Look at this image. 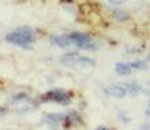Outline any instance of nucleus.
Listing matches in <instances>:
<instances>
[{
	"mask_svg": "<svg viewBox=\"0 0 150 130\" xmlns=\"http://www.w3.org/2000/svg\"><path fill=\"white\" fill-rule=\"evenodd\" d=\"M5 39H7V42L12 43V44L28 48V46L31 42H34V39H35V34H34V31L30 27L24 26V27H20L17 30L12 31V33L7 34Z\"/></svg>",
	"mask_w": 150,
	"mask_h": 130,
	"instance_id": "f257e3e1",
	"label": "nucleus"
},
{
	"mask_svg": "<svg viewBox=\"0 0 150 130\" xmlns=\"http://www.w3.org/2000/svg\"><path fill=\"white\" fill-rule=\"evenodd\" d=\"M41 102H55L63 104V105H67L71 103V95L62 89H56V90H51L43 94L41 96Z\"/></svg>",
	"mask_w": 150,
	"mask_h": 130,
	"instance_id": "f03ea898",
	"label": "nucleus"
},
{
	"mask_svg": "<svg viewBox=\"0 0 150 130\" xmlns=\"http://www.w3.org/2000/svg\"><path fill=\"white\" fill-rule=\"evenodd\" d=\"M69 39H71V42H73L74 44L77 46V47L82 48V50H98L99 48V44L96 42H93L91 40L90 37L88 35H83V34H80V33H72L71 35H68Z\"/></svg>",
	"mask_w": 150,
	"mask_h": 130,
	"instance_id": "7ed1b4c3",
	"label": "nucleus"
},
{
	"mask_svg": "<svg viewBox=\"0 0 150 130\" xmlns=\"http://www.w3.org/2000/svg\"><path fill=\"white\" fill-rule=\"evenodd\" d=\"M103 91H105V94L110 95V96L117 98V99H122V98H124L127 94V89L124 87V86H119V85L108 86V87H106Z\"/></svg>",
	"mask_w": 150,
	"mask_h": 130,
	"instance_id": "20e7f679",
	"label": "nucleus"
},
{
	"mask_svg": "<svg viewBox=\"0 0 150 130\" xmlns=\"http://www.w3.org/2000/svg\"><path fill=\"white\" fill-rule=\"evenodd\" d=\"M65 117H67L65 113H50L43 117V122L55 125V124H59V122H62V121H64Z\"/></svg>",
	"mask_w": 150,
	"mask_h": 130,
	"instance_id": "39448f33",
	"label": "nucleus"
},
{
	"mask_svg": "<svg viewBox=\"0 0 150 130\" xmlns=\"http://www.w3.org/2000/svg\"><path fill=\"white\" fill-rule=\"evenodd\" d=\"M79 59H80V55L76 53V52H72V53H68L63 57L62 64H64L67 66H76L77 63H79Z\"/></svg>",
	"mask_w": 150,
	"mask_h": 130,
	"instance_id": "423d86ee",
	"label": "nucleus"
},
{
	"mask_svg": "<svg viewBox=\"0 0 150 130\" xmlns=\"http://www.w3.org/2000/svg\"><path fill=\"white\" fill-rule=\"evenodd\" d=\"M132 66L131 64H127V63H117L115 65V72H116L119 76H128L132 73Z\"/></svg>",
	"mask_w": 150,
	"mask_h": 130,
	"instance_id": "0eeeda50",
	"label": "nucleus"
},
{
	"mask_svg": "<svg viewBox=\"0 0 150 130\" xmlns=\"http://www.w3.org/2000/svg\"><path fill=\"white\" fill-rule=\"evenodd\" d=\"M51 43L55 46H57V47H67V46L71 43V39H69V37H64V35H56V37H52L51 38Z\"/></svg>",
	"mask_w": 150,
	"mask_h": 130,
	"instance_id": "6e6552de",
	"label": "nucleus"
},
{
	"mask_svg": "<svg viewBox=\"0 0 150 130\" xmlns=\"http://www.w3.org/2000/svg\"><path fill=\"white\" fill-rule=\"evenodd\" d=\"M124 87L127 89V92H128V94H131L132 96H134V95L142 92V87H141L140 85H137V83H127Z\"/></svg>",
	"mask_w": 150,
	"mask_h": 130,
	"instance_id": "1a4fd4ad",
	"label": "nucleus"
},
{
	"mask_svg": "<svg viewBox=\"0 0 150 130\" xmlns=\"http://www.w3.org/2000/svg\"><path fill=\"white\" fill-rule=\"evenodd\" d=\"M77 65L81 66V68H88V66H94V65H96V63H94V60L89 59V57L80 56V59H79V63H77Z\"/></svg>",
	"mask_w": 150,
	"mask_h": 130,
	"instance_id": "9d476101",
	"label": "nucleus"
},
{
	"mask_svg": "<svg viewBox=\"0 0 150 130\" xmlns=\"http://www.w3.org/2000/svg\"><path fill=\"white\" fill-rule=\"evenodd\" d=\"M131 66L134 69H138V70H146V69H148L146 63L142 61V60H136V61L131 63Z\"/></svg>",
	"mask_w": 150,
	"mask_h": 130,
	"instance_id": "9b49d317",
	"label": "nucleus"
},
{
	"mask_svg": "<svg viewBox=\"0 0 150 130\" xmlns=\"http://www.w3.org/2000/svg\"><path fill=\"white\" fill-rule=\"evenodd\" d=\"M114 17L116 20H119V21H125V20L129 18L128 14L124 12V11H122V9H115L114 11Z\"/></svg>",
	"mask_w": 150,
	"mask_h": 130,
	"instance_id": "f8f14e48",
	"label": "nucleus"
},
{
	"mask_svg": "<svg viewBox=\"0 0 150 130\" xmlns=\"http://www.w3.org/2000/svg\"><path fill=\"white\" fill-rule=\"evenodd\" d=\"M25 99H28V95L25 94V92H20V94L13 95L12 102H13V103H16V102H21V100H25Z\"/></svg>",
	"mask_w": 150,
	"mask_h": 130,
	"instance_id": "ddd939ff",
	"label": "nucleus"
},
{
	"mask_svg": "<svg viewBox=\"0 0 150 130\" xmlns=\"http://www.w3.org/2000/svg\"><path fill=\"white\" fill-rule=\"evenodd\" d=\"M110 3H111L112 5H119V4H123L125 0H108Z\"/></svg>",
	"mask_w": 150,
	"mask_h": 130,
	"instance_id": "4468645a",
	"label": "nucleus"
},
{
	"mask_svg": "<svg viewBox=\"0 0 150 130\" xmlns=\"http://www.w3.org/2000/svg\"><path fill=\"white\" fill-rule=\"evenodd\" d=\"M140 130H150V122H146L140 126Z\"/></svg>",
	"mask_w": 150,
	"mask_h": 130,
	"instance_id": "2eb2a0df",
	"label": "nucleus"
},
{
	"mask_svg": "<svg viewBox=\"0 0 150 130\" xmlns=\"http://www.w3.org/2000/svg\"><path fill=\"white\" fill-rule=\"evenodd\" d=\"M97 130H110L108 128H106V126H98Z\"/></svg>",
	"mask_w": 150,
	"mask_h": 130,
	"instance_id": "dca6fc26",
	"label": "nucleus"
},
{
	"mask_svg": "<svg viewBox=\"0 0 150 130\" xmlns=\"http://www.w3.org/2000/svg\"><path fill=\"white\" fill-rule=\"evenodd\" d=\"M1 113H4V108H1V107H0V115Z\"/></svg>",
	"mask_w": 150,
	"mask_h": 130,
	"instance_id": "f3484780",
	"label": "nucleus"
},
{
	"mask_svg": "<svg viewBox=\"0 0 150 130\" xmlns=\"http://www.w3.org/2000/svg\"><path fill=\"white\" fill-rule=\"evenodd\" d=\"M146 116L150 117V109H148V111H146Z\"/></svg>",
	"mask_w": 150,
	"mask_h": 130,
	"instance_id": "a211bd4d",
	"label": "nucleus"
},
{
	"mask_svg": "<svg viewBox=\"0 0 150 130\" xmlns=\"http://www.w3.org/2000/svg\"><path fill=\"white\" fill-rule=\"evenodd\" d=\"M148 59H149V61H150V55H149V57H148Z\"/></svg>",
	"mask_w": 150,
	"mask_h": 130,
	"instance_id": "6ab92c4d",
	"label": "nucleus"
},
{
	"mask_svg": "<svg viewBox=\"0 0 150 130\" xmlns=\"http://www.w3.org/2000/svg\"><path fill=\"white\" fill-rule=\"evenodd\" d=\"M149 105H150V103H149Z\"/></svg>",
	"mask_w": 150,
	"mask_h": 130,
	"instance_id": "aec40b11",
	"label": "nucleus"
}]
</instances>
